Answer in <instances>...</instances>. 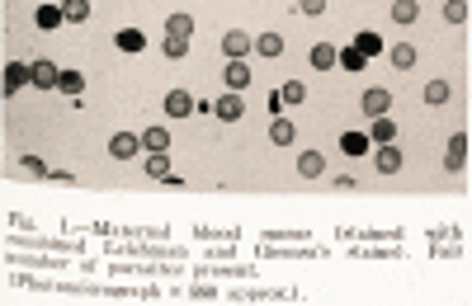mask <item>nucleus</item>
Segmentation results:
<instances>
[{"label": "nucleus", "instance_id": "obj_11", "mask_svg": "<svg viewBox=\"0 0 472 306\" xmlns=\"http://www.w3.org/2000/svg\"><path fill=\"white\" fill-rule=\"evenodd\" d=\"M166 113H170V118L194 113V94H189V90H170V94H166Z\"/></svg>", "mask_w": 472, "mask_h": 306}, {"label": "nucleus", "instance_id": "obj_6", "mask_svg": "<svg viewBox=\"0 0 472 306\" xmlns=\"http://www.w3.org/2000/svg\"><path fill=\"white\" fill-rule=\"evenodd\" d=\"M33 85H38V90H57V85H62V71H57L52 61H33Z\"/></svg>", "mask_w": 472, "mask_h": 306}, {"label": "nucleus", "instance_id": "obj_29", "mask_svg": "<svg viewBox=\"0 0 472 306\" xmlns=\"http://www.w3.org/2000/svg\"><path fill=\"white\" fill-rule=\"evenodd\" d=\"M392 66H402V71H406V66H416V47H411V43H397L392 47Z\"/></svg>", "mask_w": 472, "mask_h": 306}, {"label": "nucleus", "instance_id": "obj_26", "mask_svg": "<svg viewBox=\"0 0 472 306\" xmlns=\"http://www.w3.org/2000/svg\"><path fill=\"white\" fill-rule=\"evenodd\" d=\"M147 174H151V179H166V174H170V155H166V151H151V160H147Z\"/></svg>", "mask_w": 472, "mask_h": 306}, {"label": "nucleus", "instance_id": "obj_30", "mask_svg": "<svg viewBox=\"0 0 472 306\" xmlns=\"http://www.w3.org/2000/svg\"><path fill=\"white\" fill-rule=\"evenodd\" d=\"M161 47H166V57H175V61H180V57L189 52V38H175V33H170V38H166Z\"/></svg>", "mask_w": 472, "mask_h": 306}, {"label": "nucleus", "instance_id": "obj_12", "mask_svg": "<svg viewBox=\"0 0 472 306\" xmlns=\"http://www.w3.org/2000/svg\"><path fill=\"white\" fill-rule=\"evenodd\" d=\"M33 24H38V29H57V24H66L62 5H38V10H33Z\"/></svg>", "mask_w": 472, "mask_h": 306}, {"label": "nucleus", "instance_id": "obj_31", "mask_svg": "<svg viewBox=\"0 0 472 306\" xmlns=\"http://www.w3.org/2000/svg\"><path fill=\"white\" fill-rule=\"evenodd\" d=\"M444 19H449V24H463V19H468V0H454V5H444Z\"/></svg>", "mask_w": 472, "mask_h": 306}, {"label": "nucleus", "instance_id": "obj_19", "mask_svg": "<svg viewBox=\"0 0 472 306\" xmlns=\"http://www.w3.org/2000/svg\"><path fill=\"white\" fill-rule=\"evenodd\" d=\"M269 141H274V146H288V141H293V122L274 118V122H269Z\"/></svg>", "mask_w": 472, "mask_h": 306}, {"label": "nucleus", "instance_id": "obj_32", "mask_svg": "<svg viewBox=\"0 0 472 306\" xmlns=\"http://www.w3.org/2000/svg\"><path fill=\"white\" fill-rule=\"evenodd\" d=\"M298 10H302V15H321V10H326V0H298Z\"/></svg>", "mask_w": 472, "mask_h": 306}, {"label": "nucleus", "instance_id": "obj_16", "mask_svg": "<svg viewBox=\"0 0 472 306\" xmlns=\"http://www.w3.org/2000/svg\"><path fill=\"white\" fill-rule=\"evenodd\" d=\"M62 15H66V24H85L90 19V0H62Z\"/></svg>", "mask_w": 472, "mask_h": 306}, {"label": "nucleus", "instance_id": "obj_28", "mask_svg": "<svg viewBox=\"0 0 472 306\" xmlns=\"http://www.w3.org/2000/svg\"><path fill=\"white\" fill-rule=\"evenodd\" d=\"M279 99L283 104H302V99H307V85H302V80H288V85L279 90Z\"/></svg>", "mask_w": 472, "mask_h": 306}, {"label": "nucleus", "instance_id": "obj_10", "mask_svg": "<svg viewBox=\"0 0 472 306\" xmlns=\"http://www.w3.org/2000/svg\"><path fill=\"white\" fill-rule=\"evenodd\" d=\"M298 174H302V179L326 174V155H321V151H302V155H298Z\"/></svg>", "mask_w": 472, "mask_h": 306}, {"label": "nucleus", "instance_id": "obj_27", "mask_svg": "<svg viewBox=\"0 0 472 306\" xmlns=\"http://www.w3.org/2000/svg\"><path fill=\"white\" fill-rule=\"evenodd\" d=\"M354 47H359L364 57H378V52H383V38H378V33H368V29H364L359 38H354Z\"/></svg>", "mask_w": 472, "mask_h": 306}, {"label": "nucleus", "instance_id": "obj_7", "mask_svg": "<svg viewBox=\"0 0 472 306\" xmlns=\"http://www.w3.org/2000/svg\"><path fill=\"white\" fill-rule=\"evenodd\" d=\"M222 80H227V90H236V94H241L246 85H251V66H246L241 57H236V61H227V76H222Z\"/></svg>", "mask_w": 472, "mask_h": 306}, {"label": "nucleus", "instance_id": "obj_15", "mask_svg": "<svg viewBox=\"0 0 472 306\" xmlns=\"http://www.w3.org/2000/svg\"><path fill=\"white\" fill-rule=\"evenodd\" d=\"M335 57H340V52H335L330 43H312V66H316V71H330Z\"/></svg>", "mask_w": 472, "mask_h": 306}, {"label": "nucleus", "instance_id": "obj_2", "mask_svg": "<svg viewBox=\"0 0 472 306\" xmlns=\"http://www.w3.org/2000/svg\"><path fill=\"white\" fill-rule=\"evenodd\" d=\"M213 113H218L222 122H241V118H246V104H241V94H236V90H227L222 99H213Z\"/></svg>", "mask_w": 472, "mask_h": 306}, {"label": "nucleus", "instance_id": "obj_20", "mask_svg": "<svg viewBox=\"0 0 472 306\" xmlns=\"http://www.w3.org/2000/svg\"><path fill=\"white\" fill-rule=\"evenodd\" d=\"M392 19H397V24H416V19H421V5H416V0H397Z\"/></svg>", "mask_w": 472, "mask_h": 306}, {"label": "nucleus", "instance_id": "obj_3", "mask_svg": "<svg viewBox=\"0 0 472 306\" xmlns=\"http://www.w3.org/2000/svg\"><path fill=\"white\" fill-rule=\"evenodd\" d=\"M468 165V132H454V137H449V151H444V170H463Z\"/></svg>", "mask_w": 472, "mask_h": 306}, {"label": "nucleus", "instance_id": "obj_13", "mask_svg": "<svg viewBox=\"0 0 472 306\" xmlns=\"http://www.w3.org/2000/svg\"><path fill=\"white\" fill-rule=\"evenodd\" d=\"M142 146H147V151H170V132H166V127H147V132H142Z\"/></svg>", "mask_w": 472, "mask_h": 306}, {"label": "nucleus", "instance_id": "obj_4", "mask_svg": "<svg viewBox=\"0 0 472 306\" xmlns=\"http://www.w3.org/2000/svg\"><path fill=\"white\" fill-rule=\"evenodd\" d=\"M24 85H33V66H24V61H10V66H5V94H19Z\"/></svg>", "mask_w": 472, "mask_h": 306}, {"label": "nucleus", "instance_id": "obj_23", "mask_svg": "<svg viewBox=\"0 0 472 306\" xmlns=\"http://www.w3.org/2000/svg\"><path fill=\"white\" fill-rule=\"evenodd\" d=\"M166 33H175V38H194V19L189 15H170L166 19Z\"/></svg>", "mask_w": 472, "mask_h": 306}, {"label": "nucleus", "instance_id": "obj_14", "mask_svg": "<svg viewBox=\"0 0 472 306\" xmlns=\"http://www.w3.org/2000/svg\"><path fill=\"white\" fill-rule=\"evenodd\" d=\"M368 137H373L378 146H383V141H392V137H397V122L387 118V113H378V118H373V127H368Z\"/></svg>", "mask_w": 472, "mask_h": 306}, {"label": "nucleus", "instance_id": "obj_22", "mask_svg": "<svg viewBox=\"0 0 472 306\" xmlns=\"http://www.w3.org/2000/svg\"><path fill=\"white\" fill-rule=\"evenodd\" d=\"M449 80H430V85H425V104H449Z\"/></svg>", "mask_w": 472, "mask_h": 306}, {"label": "nucleus", "instance_id": "obj_18", "mask_svg": "<svg viewBox=\"0 0 472 306\" xmlns=\"http://www.w3.org/2000/svg\"><path fill=\"white\" fill-rule=\"evenodd\" d=\"M255 52L274 61V57H279V52H283V38H279V33H260V38H255Z\"/></svg>", "mask_w": 472, "mask_h": 306}, {"label": "nucleus", "instance_id": "obj_5", "mask_svg": "<svg viewBox=\"0 0 472 306\" xmlns=\"http://www.w3.org/2000/svg\"><path fill=\"white\" fill-rule=\"evenodd\" d=\"M364 113H368V118H378V113H387V108H392V94L383 90V85H373V90H364Z\"/></svg>", "mask_w": 472, "mask_h": 306}, {"label": "nucleus", "instance_id": "obj_17", "mask_svg": "<svg viewBox=\"0 0 472 306\" xmlns=\"http://www.w3.org/2000/svg\"><path fill=\"white\" fill-rule=\"evenodd\" d=\"M113 43L123 47V52H142V47H147V33H142V29H118Z\"/></svg>", "mask_w": 472, "mask_h": 306}, {"label": "nucleus", "instance_id": "obj_25", "mask_svg": "<svg viewBox=\"0 0 472 306\" xmlns=\"http://www.w3.org/2000/svg\"><path fill=\"white\" fill-rule=\"evenodd\" d=\"M340 151L345 155H364L368 151V137H364V132H345V137H340Z\"/></svg>", "mask_w": 472, "mask_h": 306}, {"label": "nucleus", "instance_id": "obj_21", "mask_svg": "<svg viewBox=\"0 0 472 306\" xmlns=\"http://www.w3.org/2000/svg\"><path fill=\"white\" fill-rule=\"evenodd\" d=\"M335 66H345V71H364V66H368V57H364L359 47H345V52L335 57Z\"/></svg>", "mask_w": 472, "mask_h": 306}, {"label": "nucleus", "instance_id": "obj_1", "mask_svg": "<svg viewBox=\"0 0 472 306\" xmlns=\"http://www.w3.org/2000/svg\"><path fill=\"white\" fill-rule=\"evenodd\" d=\"M251 47H255V38H251V33H246V29H227V33H222V52H227V61L246 57Z\"/></svg>", "mask_w": 472, "mask_h": 306}, {"label": "nucleus", "instance_id": "obj_9", "mask_svg": "<svg viewBox=\"0 0 472 306\" xmlns=\"http://www.w3.org/2000/svg\"><path fill=\"white\" fill-rule=\"evenodd\" d=\"M373 165L383 170V174H397V170H402V151H397L392 141H383V146H378V155H373Z\"/></svg>", "mask_w": 472, "mask_h": 306}, {"label": "nucleus", "instance_id": "obj_8", "mask_svg": "<svg viewBox=\"0 0 472 306\" xmlns=\"http://www.w3.org/2000/svg\"><path fill=\"white\" fill-rule=\"evenodd\" d=\"M142 137H132V132H118V137H109V155L113 160H128V155H137Z\"/></svg>", "mask_w": 472, "mask_h": 306}, {"label": "nucleus", "instance_id": "obj_24", "mask_svg": "<svg viewBox=\"0 0 472 306\" xmlns=\"http://www.w3.org/2000/svg\"><path fill=\"white\" fill-rule=\"evenodd\" d=\"M62 94H71V99H80V90H85V76L80 71H62V85H57Z\"/></svg>", "mask_w": 472, "mask_h": 306}]
</instances>
